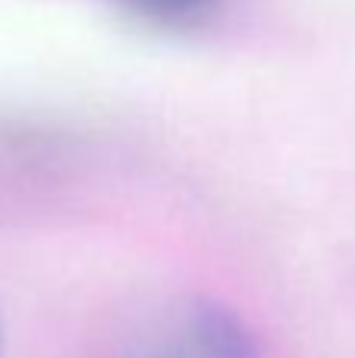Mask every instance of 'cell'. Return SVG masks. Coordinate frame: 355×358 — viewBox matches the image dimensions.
I'll return each mask as SVG.
<instances>
[{"mask_svg": "<svg viewBox=\"0 0 355 358\" xmlns=\"http://www.w3.org/2000/svg\"><path fill=\"white\" fill-rule=\"evenodd\" d=\"M126 3L138 6L145 13H157V16H186V13L214 3V0H126Z\"/></svg>", "mask_w": 355, "mask_h": 358, "instance_id": "2", "label": "cell"}, {"mask_svg": "<svg viewBox=\"0 0 355 358\" xmlns=\"http://www.w3.org/2000/svg\"><path fill=\"white\" fill-rule=\"evenodd\" d=\"M126 358H261L258 343L230 308L182 302L136 336Z\"/></svg>", "mask_w": 355, "mask_h": 358, "instance_id": "1", "label": "cell"}, {"mask_svg": "<svg viewBox=\"0 0 355 358\" xmlns=\"http://www.w3.org/2000/svg\"><path fill=\"white\" fill-rule=\"evenodd\" d=\"M0 358H3V324H0Z\"/></svg>", "mask_w": 355, "mask_h": 358, "instance_id": "3", "label": "cell"}]
</instances>
